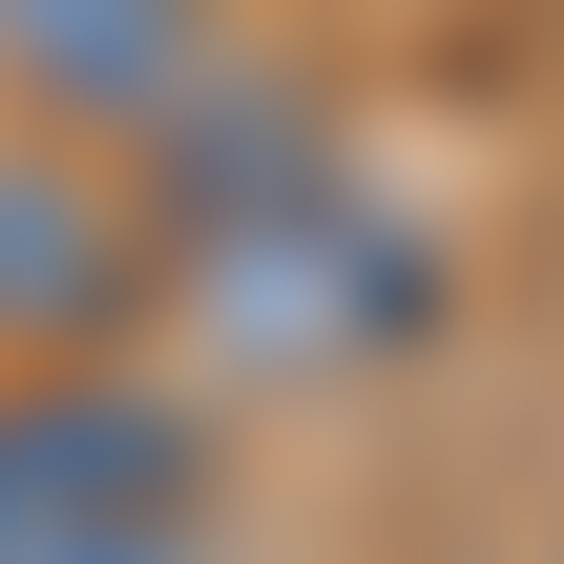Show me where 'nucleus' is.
Listing matches in <instances>:
<instances>
[{
	"mask_svg": "<svg viewBox=\"0 0 564 564\" xmlns=\"http://www.w3.org/2000/svg\"><path fill=\"white\" fill-rule=\"evenodd\" d=\"M147 230H167V314L230 356V377H377L440 335V230L314 126V84L230 63L147 167Z\"/></svg>",
	"mask_w": 564,
	"mask_h": 564,
	"instance_id": "f257e3e1",
	"label": "nucleus"
},
{
	"mask_svg": "<svg viewBox=\"0 0 564 564\" xmlns=\"http://www.w3.org/2000/svg\"><path fill=\"white\" fill-rule=\"evenodd\" d=\"M0 564H209V419L167 377H0Z\"/></svg>",
	"mask_w": 564,
	"mask_h": 564,
	"instance_id": "f03ea898",
	"label": "nucleus"
},
{
	"mask_svg": "<svg viewBox=\"0 0 564 564\" xmlns=\"http://www.w3.org/2000/svg\"><path fill=\"white\" fill-rule=\"evenodd\" d=\"M147 293H167L147 188H126L105 147H42V126H21V147H0V356H63V377H84Z\"/></svg>",
	"mask_w": 564,
	"mask_h": 564,
	"instance_id": "7ed1b4c3",
	"label": "nucleus"
},
{
	"mask_svg": "<svg viewBox=\"0 0 564 564\" xmlns=\"http://www.w3.org/2000/svg\"><path fill=\"white\" fill-rule=\"evenodd\" d=\"M0 84H21L42 147L147 167V147L230 84V0H0Z\"/></svg>",
	"mask_w": 564,
	"mask_h": 564,
	"instance_id": "20e7f679",
	"label": "nucleus"
}]
</instances>
